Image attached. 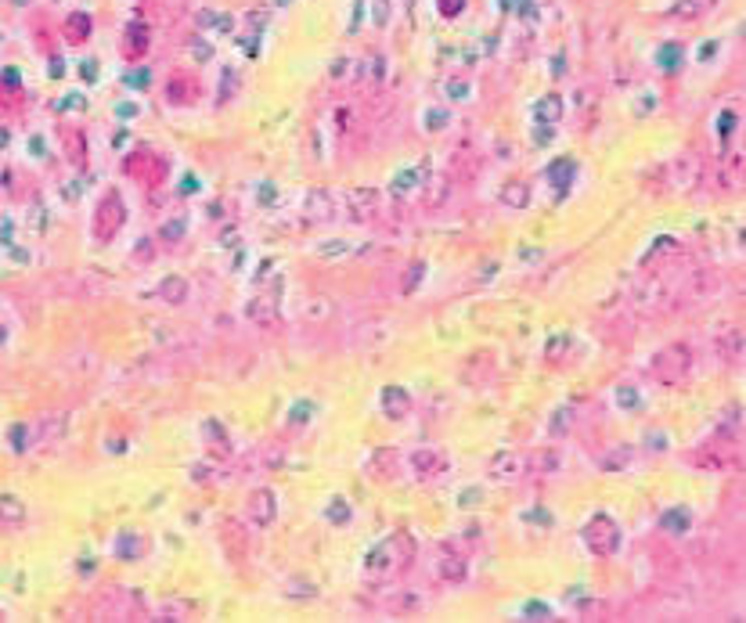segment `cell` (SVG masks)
Wrapping results in <instances>:
<instances>
[{
  "mask_svg": "<svg viewBox=\"0 0 746 623\" xmlns=\"http://www.w3.org/2000/svg\"><path fill=\"white\" fill-rule=\"evenodd\" d=\"M415 555H418L415 537L408 530H397L364 555V573L375 580H397L415 566Z\"/></svg>",
  "mask_w": 746,
  "mask_h": 623,
  "instance_id": "1",
  "label": "cell"
},
{
  "mask_svg": "<svg viewBox=\"0 0 746 623\" xmlns=\"http://www.w3.org/2000/svg\"><path fill=\"white\" fill-rule=\"evenodd\" d=\"M739 461H742V447H739V436L735 433H717L703 447L689 451V465H696V469L721 472V469H739Z\"/></svg>",
  "mask_w": 746,
  "mask_h": 623,
  "instance_id": "2",
  "label": "cell"
},
{
  "mask_svg": "<svg viewBox=\"0 0 746 623\" xmlns=\"http://www.w3.org/2000/svg\"><path fill=\"white\" fill-rule=\"evenodd\" d=\"M127 227V202L116 188H109L101 195V202L94 206V220H91V231H94V241L109 245L119 238V231Z\"/></svg>",
  "mask_w": 746,
  "mask_h": 623,
  "instance_id": "3",
  "label": "cell"
},
{
  "mask_svg": "<svg viewBox=\"0 0 746 623\" xmlns=\"http://www.w3.org/2000/svg\"><path fill=\"white\" fill-rule=\"evenodd\" d=\"M649 372H653V379L663 382V386H681V382L689 379V372H692V350H689L685 343H671V347H663V350L653 357Z\"/></svg>",
  "mask_w": 746,
  "mask_h": 623,
  "instance_id": "4",
  "label": "cell"
},
{
  "mask_svg": "<svg viewBox=\"0 0 746 623\" xmlns=\"http://www.w3.org/2000/svg\"><path fill=\"white\" fill-rule=\"evenodd\" d=\"M581 540H584V548H588L592 555H613V551L620 548V526H617L613 515L599 512V515H592V519L584 522Z\"/></svg>",
  "mask_w": 746,
  "mask_h": 623,
  "instance_id": "5",
  "label": "cell"
},
{
  "mask_svg": "<svg viewBox=\"0 0 746 623\" xmlns=\"http://www.w3.org/2000/svg\"><path fill=\"white\" fill-rule=\"evenodd\" d=\"M123 173H127L130 180H137L141 188H159V184L166 180L170 166H166V159H162V155H155V152L141 148V152H130V155H127Z\"/></svg>",
  "mask_w": 746,
  "mask_h": 623,
  "instance_id": "6",
  "label": "cell"
},
{
  "mask_svg": "<svg viewBox=\"0 0 746 623\" xmlns=\"http://www.w3.org/2000/svg\"><path fill=\"white\" fill-rule=\"evenodd\" d=\"M249 321H253L257 329H264V332H278L282 329V288L278 285L264 288L253 303H249Z\"/></svg>",
  "mask_w": 746,
  "mask_h": 623,
  "instance_id": "7",
  "label": "cell"
},
{
  "mask_svg": "<svg viewBox=\"0 0 746 623\" xmlns=\"http://www.w3.org/2000/svg\"><path fill=\"white\" fill-rule=\"evenodd\" d=\"M433 576L443 584H461L469 576V562L454 544H436L433 548Z\"/></svg>",
  "mask_w": 746,
  "mask_h": 623,
  "instance_id": "8",
  "label": "cell"
},
{
  "mask_svg": "<svg viewBox=\"0 0 746 623\" xmlns=\"http://www.w3.org/2000/svg\"><path fill=\"white\" fill-rule=\"evenodd\" d=\"M379 206H382V195L372 191V188H350V191L343 195V213H347L350 220H357V224L375 220Z\"/></svg>",
  "mask_w": 746,
  "mask_h": 623,
  "instance_id": "9",
  "label": "cell"
},
{
  "mask_svg": "<svg viewBox=\"0 0 746 623\" xmlns=\"http://www.w3.org/2000/svg\"><path fill=\"white\" fill-rule=\"evenodd\" d=\"M198 98H202L198 76H191V73H170V80H166V101L170 105L188 109V105H198Z\"/></svg>",
  "mask_w": 746,
  "mask_h": 623,
  "instance_id": "10",
  "label": "cell"
},
{
  "mask_svg": "<svg viewBox=\"0 0 746 623\" xmlns=\"http://www.w3.org/2000/svg\"><path fill=\"white\" fill-rule=\"evenodd\" d=\"M487 476L494 483H513L520 476H527V454L520 451H502V454H494L490 465H487Z\"/></svg>",
  "mask_w": 746,
  "mask_h": 623,
  "instance_id": "11",
  "label": "cell"
},
{
  "mask_svg": "<svg viewBox=\"0 0 746 623\" xmlns=\"http://www.w3.org/2000/svg\"><path fill=\"white\" fill-rule=\"evenodd\" d=\"M408 465H411V472L422 479V483H433V479H440L443 472H447V454L443 451H436V447H422V451H415L411 458H408Z\"/></svg>",
  "mask_w": 746,
  "mask_h": 623,
  "instance_id": "12",
  "label": "cell"
},
{
  "mask_svg": "<svg viewBox=\"0 0 746 623\" xmlns=\"http://www.w3.org/2000/svg\"><path fill=\"white\" fill-rule=\"evenodd\" d=\"M245 519L253 522V526H271V522L278 519V505H275V494H271L268 487H260V490L249 494V501H245Z\"/></svg>",
  "mask_w": 746,
  "mask_h": 623,
  "instance_id": "13",
  "label": "cell"
},
{
  "mask_svg": "<svg viewBox=\"0 0 746 623\" xmlns=\"http://www.w3.org/2000/svg\"><path fill=\"white\" fill-rule=\"evenodd\" d=\"M148 48H152V33H148V26H145V22H130V26L123 30L119 55H123L130 66H137V62L148 55Z\"/></svg>",
  "mask_w": 746,
  "mask_h": 623,
  "instance_id": "14",
  "label": "cell"
},
{
  "mask_svg": "<svg viewBox=\"0 0 746 623\" xmlns=\"http://www.w3.org/2000/svg\"><path fill=\"white\" fill-rule=\"evenodd\" d=\"M58 141H62L66 159H69L76 170H87V162H91V155H87V134H83L80 127H62V130H58Z\"/></svg>",
  "mask_w": 746,
  "mask_h": 623,
  "instance_id": "15",
  "label": "cell"
},
{
  "mask_svg": "<svg viewBox=\"0 0 746 623\" xmlns=\"http://www.w3.org/2000/svg\"><path fill=\"white\" fill-rule=\"evenodd\" d=\"M400 472H404V454H400V451L379 447V451L372 454V476H375V479H400Z\"/></svg>",
  "mask_w": 746,
  "mask_h": 623,
  "instance_id": "16",
  "label": "cell"
},
{
  "mask_svg": "<svg viewBox=\"0 0 746 623\" xmlns=\"http://www.w3.org/2000/svg\"><path fill=\"white\" fill-rule=\"evenodd\" d=\"M220 544H224V551H227L234 562H245L249 540H245V530H241L238 519H224V522H220Z\"/></svg>",
  "mask_w": 746,
  "mask_h": 623,
  "instance_id": "17",
  "label": "cell"
},
{
  "mask_svg": "<svg viewBox=\"0 0 746 623\" xmlns=\"http://www.w3.org/2000/svg\"><path fill=\"white\" fill-rule=\"evenodd\" d=\"M62 37H66V44L83 48V44L94 37V22H91V15H87V12H73V15L62 22Z\"/></svg>",
  "mask_w": 746,
  "mask_h": 623,
  "instance_id": "18",
  "label": "cell"
},
{
  "mask_svg": "<svg viewBox=\"0 0 746 623\" xmlns=\"http://www.w3.org/2000/svg\"><path fill=\"white\" fill-rule=\"evenodd\" d=\"M382 411H386L390 418H404V415L411 411V397H408L400 386H386V390H382Z\"/></svg>",
  "mask_w": 746,
  "mask_h": 623,
  "instance_id": "19",
  "label": "cell"
},
{
  "mask_svg": "<svg viewBox=\"0 0 746 623\" xmlns=\"http://www.w3.org/2000/svg\"><path fill=\"white\" fill-rule=\"evenodd\" d=\"M0 105L12 109V112H22V105H26V91L19 87V76L15 73H8L4 83H0Z\"/></svg>",
  "mask_w": 746,
  "mask_h": 623,
  "instance_id": "20",
  "label": "cell"
},
{
  "mask_svg": "<svg viewBox=\"0 0 746 623\" xmlns=\"http://www.w3.org/2000/svg\"><path fill=\"white\" fill-rule=\"evenodd\" d=\"M574 354V343L566 339V336H556V339H549V347H545V361L552 364V368H559V364H566V357Z\"/></svg>",
  "mask_w": 746,
  "mask_h": 623,
  "instance_id": "21",
  "label": "cell"
},
{
  "mask_svg": "<svg viewBox=\"0 0 746 623\" xmlns=\"http://www.w3.org/2000/svg\"><path fill=\"white\" fill-rule=\"evenodd\" d=\"M556 469H559V454L556 451H534V454H527V472L541 476V472H556Z\"/></svg>",
  "mask_w": 746,
  "mask_h": 623,
  "instance_id": "22",
  "label": "cell"
},
{
  "mask_svg": "<svg viewBox=\"0 0 746 623\" xmlns=\"http://www.w3.org/2000/svg\"><path fill=\"white\" fill-rule=\"evenodd\" d=\"M22 519H26V508H22V501H19V497H12V494L0 497V522L19 526Z\"/></svg>",
  "mask_w": 746,
  "mask_h": 623,
  "instance_id": "23",
  "label": "cell"
},
{
  "mask_svg": "<svg viewBox=\"0 0 746 623\" xmlns=\"http://www.w3.org/2000/svg\"><path fill=\"white\" fill-rule=\"evenodd\" d=\"M502 202H505V206H520V209H523V206L531 202V188H527L523 180H509V184L502 188Z\"/></svg>",
  "mask_w": 746,
  "mask_h": 623,
  "instance_id": "24",
  "label": "cell"
},
{
  "mask_svg": "<svg viewBox=\"0 0 746 623\" xmlns=\"http://www.w3.org/2000/svg\"><path fill=\"white\" fill-rule=\"evenodd\" d=\"M581 619H602V616H610V601H602V598H584V601H577V609H574Z\"/></svg>",
  "mask_w": 746,
  "mask_h": 623,
  "instance_id": "25",
  "label": "cell"
},
{
  "mask_svg": "<svg viewBox=\"0 0 746 623\" xmlns=\"http://www.w3.org/2000/svg\"><path fill=\"white\" fill-rule=\"evenodd\" d=\"M538 116H541L545 123H556V119H563V98H559V94H549V98H541V101H538Z\"/></svg>",
  "mask_w": 746,
  "mask_h": 623,
  "instance_id": "26",
  "label": "cell"
},
{
  "mask_svg": "<svg viewBox=\"0 0 746 623\" xmlns=\"http://www.w3.org/2000/svg\"><path fill=\"white\" fill-rule=\"evenodd\" d=\"M422 274H426V263L422 259H411L408 263V274H400V292H415L418 281H422Z\"/></svg>",
  "mask_w": 746,
  "mask_h": 623,
  "instance_id": "27",
  "label": "cell"
},
{
  "mask_svg": "<svg viewBox=\"0 0 746 623\" xmlns=\"http://www.w3.org/2000/svg\"><path fill=\"white\" fill-rule=\"evenodd\" d=\"M436 8H440L443 19H458L465 12V0H436Z\"/></svg>",
  "mask_w": 746,
  "mask_h": 623,
  "instance_id": "28",
  "label": "cell"
},
{
  "mask_svg": "<svg viewBox=\"0 0 746 623\" xmlns=\"http://www.w3.org/2000/svg\"><path fill=\"white\" fill-rule=\"evenodd\" d=\"M162 288H166V292H162L166 299H173V303H180V299H184V281H180V277H166V281H162Z\"/></svg>",
  "mask_w": 746,
  "mask_h": 623,
  "instance_id": "29",
  "label": "cell"
},
{
  "mask_svg": "<svg viewBox=\"0 0 746 623\" xmlns=\"http://www.w3.org/2000/svg\"><path fill=\"white\" fill-rule=\"evenodd\" d=\"M570 418H574V408H563V411L556 415V422H552V436H566V426H570Z\"/></svg>",
  "mask_w": 746,
  "mask_h": 623,
  "instance_id": "30",
  "label": "cell"
},
{
  "mask_svg": "<svg viewBox=\"0 0 746 623\" xmlns=\"http://www.w3.org/2000/svg\"><path fill=\"white\" fill-rule=\"evenodd\" d=\"M332 515H336V519H332L336 526H343V522H350V508L343 512V501H336V508H332Z\"/></svg>",
  "mask_w": 746,
  "mask_h": 623,
  "instance_id": "31",
  "label": "cell"
},
{
  "mask_svg": "<svg viewBox=\"0 0 746 623\" xmlns=\"http://www.w3.org/2000/svg\"><path fill=\"white\" fill-rule=\"evenodd\" d=\"M0 619H4V609H0Z\"/></svg>",
  "mask_w": 746,
  "mask_h": 623,
  "instance_id": "32",
  "label": "cell"
}]
</instances>
